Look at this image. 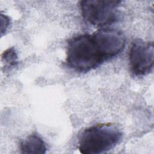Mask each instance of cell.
I'll return each instance as SVG.
<instances>
[{
  "mask_svg": "<svg viewBox=\"0 0 154 154\" xmlns=\"http://www.w3.org/2000/svg\"><path fill=\"white\" fill-rule=\"evenodd\" d=\"M154 46L153 42L137 39L132 43L129 52L131 71L136 76L150 73L153 67Z\"/></svg>",
  "mask_w": 154,
  "mask_h": 154,
  "instance_id": "277c9868",
  "label": "cell"
},
{
  "mask_svg": "<svg viewBox=\"0 0 154 154\" xmlns=\"http://www.w3.org/2000/svg\"><path fill=\"white\" fill-rule=\"evenodd\" d=\"M20 149L23 153H45L46 145L38 135H29L20 143Z\"/></svg>",
  "mask_w": 154,
  "mask_h": 154,
  "instance_id": "8992f818",
  "label": "cell"
},
{
  "mask_svg": "<svg viewBox=\"0 0 154 154\" xmlns=\"http://www.w3.org/2000/svg\"><path fill=\"white\" fill-rule=\"evenodd\" d=\"M122 1L85 0L80 2L83 18L91 25L103 26L113 23L118 17Z\"/></svg>",
  "mask_w": 154,
  "mask_h": 154,
  "instance_id": "3957f363",
  "label": "cell"
},
{
  "mask_svg": "<svg viewBox=\"0 0 154 154\" xmlns=\"http://www.w3.org/2000/svg\"><path fill=\"white\" fill-rule=\"evenodd\" d=\"M106 61L93 34L79 35L69 42L66 61L73 70L88 72Z\"/></svg>",
  "mask_w": 154,
  "mask_h": 154,
  "instance_id": "6da1fadb",
  "label": "cell"
},
{
  "mask_svg": "<svg viewBox=\"0 0 154 154\" xmlns=\"http://www.w3.org/2000/svg\"><path fill=\"white\" fill-rule=\"evenodd\" d=\"M2 58L4 62L9 66H14L17 63V57L13 48H9L2 54Z\"/></svg>",
  "mask_w": 154,
  "mask_h": 154,
  "instance_id": "52a82bcc",
  "label": "cell"
},
{
  "mask_svg": "<svg viewBox=\"0 0 154 154\" xmlns=\"http://www.w3.org/2000/svg\"><path fill=\"white\" fill-rule=\"evenodd\" d=\"M122 137L120 129L111 123H102L85 129L79 140V150L84 154H97L110 150Z\"/></svg>",
  "mask_w": 154,
  "mask_h": 154,
  "instance_id": "7a4b0ae2",
  "label": "cell"
},
{
  "mask_svg": "<svg viewBox=\"0 0 154 154\" xmlns=\"http://www.w3.org/2000/svg\"><path fill=\"white\" fill-rule=\"evenodd\" d=\"M93 35L106 61L117 55L125 46V35L119 29L102 28Z\"/></svg>",
  "mask_w": 154,
  "mask_h": 154,
  "instance_id": "5b68a950",
  "label": "cell"
},
{
  "mask_svg": "<svg viewBox=\"0 0 154 154\" xmlns=\"http://www.w3.org/2000/svg\"><path fill=\"white\" fill-rule=\"evenodd\" d=\"M1 34L2 35L4 32H5L7 28H8L10 24V19L9 17L5 15H3L1 14Z\"/></svg>",
  "mask_w": 154,
  "mask_h": 154,
  "instance_id": "ba28073f",
  "label": "cell"
}]
</instances>
